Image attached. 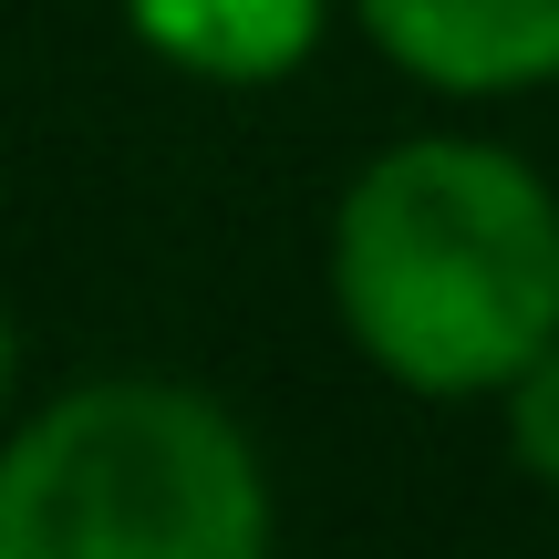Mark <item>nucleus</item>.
Here are the masks:
<instances>
[{
    "label": "nucleus",
    "mask_w": 559,
    "mask_h": 559,
    "mask_svg": "<svg viewBox=\"0 0 559 559\" xmlns=\"http://www.w3.org/2000/svg\"><path fill=\"white\" fill-rule=\"evenodd\" d=\"M498 425H508V456H519V477L559 498V342L498 394Z\"/></svg>",
    "instance_id": "5"
},
{
    "label": "nucleus",
    "mask_w": 559,
    "mask_h": 559,
    "mask_svg": "<svg viewBox=\"0 0 559 559\" xmlns=\"http://www.w3.org/2000/svg\"><path fill=\"white\" fill-rule=\"evenodd\" d=\"M124 32L187 83L260 94V83H290L321 52L332 0H124Z\"/></svg>",
    "instance_id": "4"
},
{
    "label": "nucleus",
    "mask_w": 559,
    "mask_h": 559,
    "mask_svg": "<svg viewBox=\"0 0 559 559\" xmlns=\"http://www.w3.org/2000/svg\"><path fill=\"white\" fill-rule=\"evenodd\" d=\"M342 342L415 404H498L559 342V187L498 135H404L332 207Z\"/></svg>",
    "instance_id": "1"
},
{
    "label": "nucleus",
    "mask_w": 559,
    "mask_h": 559,
    "mask_svg": "<svg viewBox=\"0 0 559 559\" xmlns=\"http://www.w3.org/2000/svg\"><path fill=\"white\" fill-rule=\"evenodd\" d=\"M249 425L187 373H83L0 436V559H270Z\"/></svg>",
    "instance_id": "2"
},
{
    "label": "nucleus",
    "mask_w": 559,
    "mask_h": 559,
    "mask_svg": "<svg viewBox=\"0 0 559 559\" xmlns=\"http://www.w3.org/2000/svg\"><path fill=\"white\" fill-rule=\"evenodd\" d=\"M21 425V321L0 311V436Z\"/></svg>",
    "instance_id": "6"
},
{
    "label": "nucleus",
    "mask_w": 559,
    "mask_h": 559,
    "mask_svg": "<svg viewBox=\"0 0 559 559\" xmlns=\"http://www.w3.org/2000/svg\"><path fill=\"white\" fill-rule=\"evenodd\" d=\"M362 41L445 104L559 83V0H353Z\"/></svg>",
    "instance_id": "3"
}]
</instances>
